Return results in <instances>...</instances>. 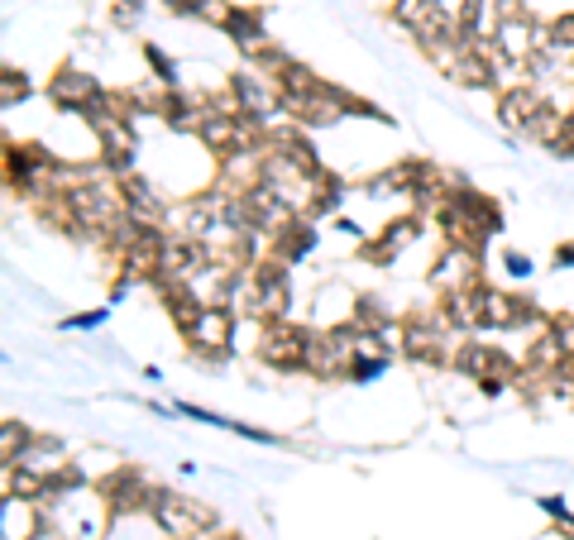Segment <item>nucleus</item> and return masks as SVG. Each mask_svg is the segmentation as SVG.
Returning a JSON list of instances; mask_svg holds the SVG:
<instances>
[{"instance_id": "obj_1", "label": "nucleus", "mask_w": 574, "mask_h": 540, "mask_svg": "<svg viewBox=\"0 0 574 540\" xmlns=\"http://www.w3.org/2000/svg\"><path fill=\"white\" fill-rule=\"evenodd\" d=\"M149 517L172 540H211V531H215V512H211V507H201L192 498H172V493H163V488H158Z\"/></svg>"}, {"instance_id": "obj_2", "label": "nucleus", "mask_w": 574, "mask_h": 540, "mask_svg": "<svg viewBox=\"0 0 574 540\" xmlns=\"http://www.w3.org/2000/svg\"><path fill=\"white\" fill-rule=\"evenodd\" d=\"M364 345V335L354 326H336L326 335H311V349H307V373L316 378H336V373H350V363Z\"/></svg>"}, {"instance_id": "obj_3", "label": "nucleus", "mask_w": 574, "mask_h": 540, "mask_svg": "<svg viewBox=\"0 0 574 540\" xmlns=\"http://www.w3.org/2000/svg\"><path fill=\"white\" fill-rule=\"evenodd\" d=\"M445 345H450V320L445 316H412L402 326V354L416 363H455Z\"/></svg>"}, {"instance_id": "obj_4", "label": "nucleus", "mask_w": 574, "mask_h": 540, "mask_svg": "<svg viewBox=\"0 0 574 540\" xmlns=\"http://www.w3.org/2000/svg\"><path fill=\"white\" fill-rule=\"evenodd\" d=\"M230 340H235V311L230 306H206L196 326L187 330V345H192V354L201 363H225Z\"/></svg>"}, {"instance_id": "obj_5", "label": "nucleus", "mask_w": 574, "mask_h": 540, "mask_svg": "<svg viewBox=\"0 0 574 540\" xmlns=\"http://www.w3.org/2000/svg\"><path fill=\"white\" fill-rule=\"evenodd\" d=\"M100 498H106L110 507V517H125V512H149L153 498H158V488L144 478L139 469H115L110 478H100Z\"/></svg>"}, {"instance_id": "obj_6", "label": "nucleus", "mask_w": 574, "mask_h": 540, "mask_svg": "<svg viewBox=\"0 0 574 540\" xmlns=\"http://www.w3.org/2000/svg\"><path fill=\"white\" fill-rule=\"evenodd\" d=\"M307 349H311V335L307 330L287 326V320H268L258 354H264L273 369H283V373H301V369H307Z\"/></svg>"}, {"instance_id": "obj_7", "label": "nucleus", "mask_w": 574, "mask_h": 540, "mask_svg": "<svg viewBox=\"0 0 574 540\" xmlns=\"http://www.w3.org/2000/svg\"><path fill=\"white\" fill-rule=\"evenodd\" d=\"M230 92H235V106L244 115H254V120H273V115L283 110V92H278V82H268L258 67H244L230 77Z\"/></svg>"}, {"instance_id": "obj_8", "label": "nucleus", "mask_w": 574, "mask_h": 540, "mask_svg": "<svg viewBox=\"0 0 574 540\" xmlns=\"http://www.w3.org/2000/svg\"><path fill=\"white\" fill-rule=\"evenodd\" d=\"M493 43H498L502 63H517V67H522V63H531V57L545 49V29H536V24L527 20V14H502Z\"/></svg>"}, {"instance_id": "obj_9", "label": "nucleus", "mask_w": 574, "mask_h": 540, "mask_svg": "<svg viewBox=\"0 0 574 540\" xmlns=\"http://www.w3.org/2000/svg\"><path fill=\"white\" fill-rule=\"evenodd\" d=\"M287 306H293V283L278 258L268 264H254V316H268V320H283Z\"/></svg>"}, {"instance_id": "obj_10", "label": "nucleus", "mask_w": 574, "mask_h": 540, "mask_svg": "<svg viewBox=\"0 0 574 540\" xmlns=\"http://www.w3.org/2000/svg\"><path fill=\"white\" fill-rule=\"evenodd\" d=\"M455 369L474 378V383H488V378H502V383H512L517 378V363L502 354L493 345H459L455 349Z\"/></svg>"}, {"instance_id": "obj_11", "label": "nucleus", "mask_w": 574, "mask_h": 540, "mask_svg": "<svg viewBox=\"0 0 574 540\" xmlns=\"http://www.w3.org/2000/svg\"><path fill=\"white\" fill-rule=\"evenodd\" d=\"M163 254H168V235L158 225H139V235L135 244L120 254V264H125V277H153L163 273Z\"/></svg>"}, {"instance_id": "obj_12", "label": "nucleus", "mask_w": 574, "mask_h": 540, "mask_svg": "<svg viewBox=\"0 0 574 540\" xmlns=\"http://www.w3.org/2000/svg\"><path fill=\"white\" fill-rule=\"evenodd\" d=\"M49 96H53L63 110L86 115L100 96H106V86H100L96 77H86V72H77V67H63V72H57V77L49 82Z\"/></svg>"}, {"instance_id": "obj_13", "label": "nucleus", "mask_w": 574, "mask_h": 540, "mask_svg": "<svg viewBox=\"0 0 574 540\" xmlns=\"http://www.w3.org/2000/svg\"><path fill=\"white\" fill-rule=\"evenodd\" d=\"M211 264V250L206 240H192V235H168V254H163V273L168 283H192V277Z\"/></svg>"}, {"instance_id": "obj_14", "label": "nucleus", "mask_w": 574, "mask_h": 540, "mask_svg": "<svg viewBox=\"0 0 574 540\" xmlns=\"http://www.w3.org/2000/svg\"><path fill=\"white\" fill-rule=\"evenodd\" d=\"M531 320H536V301L483 287V330H512V326H531Z\"/></svg>"}, {"instance_id": "obj_15", "label": "nucleus", "mask_w": 574, "mask_h": 540, "mask_svg": "<svg viewBox=\"0 0 574 540\" xmlns=\"http://www.w3.org/2000/svg\"><path fill=\"white\" fill-rule=\"evenodd\" d=\"M120 192H125V211L135 215L139 225H163V221H168V201L158 197L153 182H144V178H135V172H129V178L120 182Z\"/></svg>"}, {"instance_id": "obj_16", "label": "nucleus", "mask_w": 574, "mask_h": 540, "mask_svg": "<svg viewBox=\"0 0 574 540\" xmlns=\"http://www.w3.org/2000/svg\"><path fill=\"white\" fill-rule=\"evenodd\" d=\"M440 316L450 320V330H479V326H483V283L445 292Z\"/></svg>"}, {"instance_id": "obj_17", "label": "nucleus", "mask_w": 574, "mask_h": 540, "mask_svg": "<svg viewBox=\"0 0 574 540\" xmlns=\"http://www.w3.org/2000/svg\"><path fill=\"white\" fill-rule=\"evenodd\" d=\"M225 34L235 39V49H240L244 57H249V63H254L258 53H268V49H273L268 34H264V14H258V10H230Z\"/></svg>"}, {"instance_id": "obj_18", "label": "nucleus", "mask_w": 574, "mask_h": 540, "mask_svg": "<svg viewBox=\"0 0 574 540\" xmlns=\"http://www.w3.org/2000/svg\"><path fill=\"white\" fill-rule=\"evenodd\" d=\"M479 258H483V254H474V250H459V244H450V250H445V258L436 264V273H431V283H445V292H455V287H474V283H479Z\"/></svg>"}, {"instance_id": "obj_19", "label": "nucleus", "mask_w": 574, "mask_h": 540, "mask_svg": "<svg viewBox=\"0 0 574 540\" xmlns=\"http://www.w3.org/2000/svg\"><path fill=\"white\" fill-rule=\"evenodd\" d=\"M311 250H316V230L307 221H293L287 230L273 235V258H278V264H297V258H307Z\"/></svg>"}, {"instance_id": "obj_20", "label": "nucleus", "mask_w": 574, "mask_h": 540, "mask_svg": "<svg viewBox=\"0 0 574 540\" xmlns=\"http://www.w3.org/2000/svg\"><path fill=\"white\" fill-rule=\"evenodd\" d=\"M412 240H416V221H393L379 240H369V244H364V258H369V264H393V254H397V250H407Z\"/></svg>"}, {"instance_id": "obj_21", "label": "nucleus", "mask_w": 574, "mask_h": 540, "mask_svg": "<svg viewBox=\"0 0 574 540\" xmlns=\"http://www.w3.org/2000/svg\"><path fill=\"white\" fill-rule=\"evenodd\" d=\"M541 106H545V100H541L536 92H527V86H512V92H502L498 115H502V125H508V129H522Z\"/></svg>"}, {"instance_id": "obj_22", "label": "nucleus", "mask_w": 574, "mask_h": 540, "mask_svg": "<svg viewBox=\"0 0 574 540\" xmlns=\"http://www.w3.org/2000/svg\"><path fill=\"white\" fill-rule=\"evenodd\" d=\"M316 86H321V77H316L311 67H301V63H287L283 67V77H278V92H283V110H293V106H301Z\"/></svg>"}, {"instance_id": "obj_23", "label": "nucleus", "mask_w": 574, "mask_h": 540, "mask_svg": "<svg viewBox=\"0 0 574 540\" xmlns=\"http://www.w3.org/2000/svg\"><path fill=\"white\" fill-rule=\"evenodd\" d=\"M29 445H34V435H29L24 421H14V416L0 421V459H6V464H20Z\"/></svg>"}, {"instance_id": "obj_24", "label": "nucleus", "mask_w": 574, "mask_h": 540, "mask_svg": "<svg viewBox=\"0 0 574 540\" xmlns=\"http://www.w3.org/2000/svg\"><path fill=\"white\" fill-rule=\"evenodd\" d=\"M350 326H354L359 335H379L383 326H393V320H387V311H383V301H379V297H359V301H354Z\"/></svg>"}, {"instance_id": "obj_25", "label": "nucleus", "mask_w": 574, "mask_h": 540, "mask_svg": "<svg viewBox=\"0 0 574 540\" xmlns=\"http://www.w3.org/2000/svg\"><path fill=\"white\" fill-rule=\"evenodd\" d=\"M340 201H344V187H340V178H330V172H321V178H316V201H311V215H336V211H340Z\"/></svg>"}, {"instance_id": "obj_26", "label": "nucleus", "mask_w": 574, "mask_h": 540, "mask_svg": "<svg viewBox=\"0 0 574 540\" xmlns=\"http://www.w3.org/2000/svg\"><path fill=\"white\" fill-rule=\"evenodd\" d=\"M560 125H565V115H555L551 106H541V110L522 125V135H527V139H536V144H551V139L560 135Z\"/></svg>"}, {"instance_id": "obj_27", "label": "nucleus", "mask_w": 574, "mask_h": 540, "mask_svg": "<svg viewBox=\"0 0 574 540\" xmlns=\"http://www.w3.org/2000/svg\"><path fill=\"white\" fill-rule=\"evenodd\" d=\"M168 10H178V14H196V20H211V24H221L230 20V10L221 6V0H168Z\"/></svg>"}, {"instance_id": "obj_28", "label": "nucleus", "mask_w": 574, "mask_h": 540, "mask_svg": "<svg viewBox=\"0 0 574 540\" xmlns=\"http://www.w3.org/2000/svg\"><path fill=\"white\" fill-rule=\"evenodd\" d=\"M24 96H29L24 72H14V67L0 72V100H6V106H14V100H24Z\"/></svg>"}, {"instance_id": "obj_29", "label": "nucleus", "mask_w": 574, "mask_h": 540, "mask_svg": "<svg viewBox=\"0 0 574 540\" xmlns=\"http://www.w3.org/2000/svg\"><path fill=\"white\" fill-rule=\"evenodd\" d=\"M144 57H149V67H153V77L163 82V86H178V67L163 57V49H153V43H144Z\"/></svg>"}, {"instance_id": "obj_30", "label": "nucleus", "mask_w": 574, "mask_h": 540, "mask_svg": "<svg viewBox=\"0 0 574 540\" xmlns=\"http://www.w3.org/2000/svg\"><path fill=\"white\" fill-rule=\"evenodd\" d=\"M551 43L555 49H574V14H560V20L545 29V49H551Z\"/></svg>"}, {"instance_id": "obj_31", "label": "nucleus", "mask_w": 574, "mask_h": 540, "mask_svg": "<svg viewBox=\"0 0 574 540\" xmlns=\"http://www.w3.org/2000/svg\"><path fill=\"white\" fill-rule=\"evenodd\" d=\"M383 369H387V354L383 359H364V349H359L354 363H350V378H354V383H369V378H379Z\"/></svg>"}, {"instance_id": "obj_32", "label": "nucleus", "mask_w": 574, "mask_h": 540, "mask_svg": "<svg viewBox=\"0 0 574 540\" xmlns=\"http://www.w3.org/2000/svg\"><path fill=\"white\" fill-rule=\"evenodd\" d=\"M551 153H560V158H574V115H565V125H560V135L545 144Z\"/></svg>"}, {"instance_id": "obj_33", "label": "nucleus", "mask_w": 574, "mask_h": 540, "mask_svg": "<svg viewBox=\"0 0 574 540\" xmlns=\"http://www.w3.org/2000/svg\"><path fill=\"white\" fill-rule=\"evenodd\" d=\"M551 330H555V340L565 345V354L574 359V316H555V320H551Z\"/></svg>"}, {"instance_id": "obj_34", "label": "nucleus", "mask_w": 574, "mask_h": 540, "mask_svg": "<svg viewBox=\"0 0 574 540\" xmlns=\"http://www.w3.org/2000/svg\"><path fill=\"white\" fill-rule=\"evenodd\" d=\"M63 326H67V330H92V326H106V311H100V306H96V311L72 316V320H63Z\"/></svg>"}, {"instance_id": "obj_35", "label": "nucleus", "mask_w": 574, "mask_h": 540, "mask_svg": "<svg viewBox=\"0 0 574 540\" xmlns=\"http://www.w3.org/2000/svg\"><path fill=\"white\" fill-rule=\"evenodd\" d=\"M541 512H551V517L560 521V527H570V521H574V517H570V507L560 502V498H541Z\"/></svg>"}, {"instance_id": "obj_36", "label": "nucleus", "mask_w": 574, "mask_h": 540, "mask_svg": "<svg viewBox=\"0 0 574 540\" xmlns=\"http://www.w3.org/2000/svg\"><path fill=\"white\" fill-rule=\"evenodd\" d=\"M502 268H508L512 277H527V273H531V258H527V254H517V250H512L508 258H502Z\"/></svg>"}, {"instance_id": "obj_37", "label": "nucleus", "mask_w": 574, "mask_h": 540, "mask_svg": "<svg viewBox=\"0 0 574 540\" xmlns=\"http://www.w3.org/2000/svg\"><path fill=\"white\" fill-rule=\"evenodd\" d=\"M555 264H560V268H574V244H560V250H555Z\"/></svg>"}]
</instances>
